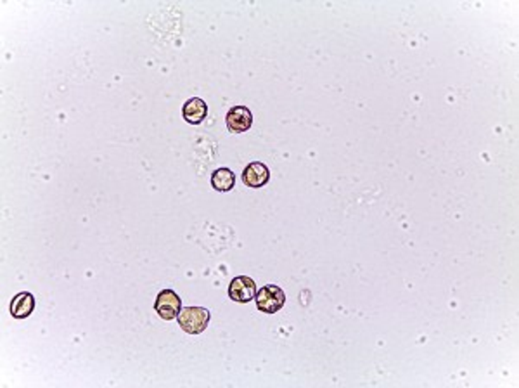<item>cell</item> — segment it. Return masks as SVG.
<instances>
[{
  "label": "cell",
  "mask_w": 519,
  "mask_h": 388,
  "mask_svg": "<svg viewBox=\"0 0 519 388\" xmlns=\"http://www.w3.org/2000/svg\"><path fill=\"white\" fill-rule=\"evenodd\" d=\"M177 321L188 335H201L210 324V311L204 307H185L177 316Z\"/></svg>",
  "instance_id": "obj_1"
},
{
  "label": "cell",
  "mask_w": 519,
  "mask_h": 388,
  "mask_svg": "<svg viewBox=\"0 0 519 388\" xmlns=\"http://www.w3.org/2000/svg\"><path fill=\"white\" fill-rule=\"evenodd\" d=\"M256 307L265 314H277L286 305V293L275 285H267L256 291Z\"/></svg>",
  "instance_id": "obj_2"
},
{
  "label": "cell",
  "mask_w": 519,
  "mask_h": 388,
  "mask_svg": "<svg viewBox=\"0 0 519 388\" xmlns=\"http://www.w3.org/2000/svg\"><path fill=\"white\" fill-rule=\"evenodd\" d=\"M155 311L163 321H173L182 311V300L173 290L159 291L155 302Z\"/></svg>",
  "instance_id": "obj_3"
},
{
  "label": "cell",
  "mask_w": 519,
  "mask_h": 388,
  "mask_svg": "<svg viewBox=\"0 0 519 388\" xmlns=\"http://www.w3.org/2000/svg\"><path fill=\"white\" fill-rule=\"evenodd\" d=\"M256 285L251 278L248 276H237L230 281L229 285V297L230 300L237 302V304H248L256 297Z\"/></svg>",
  "instance_id": "obj_4"
},
{
  "label": "cell",
  "mask_w": 519,
  "mask_h": 388,
  "mask_svg": "<svg viewBox=\"0 0 519 388\" xmlns=\"http://www.w3.org/2000/svg\"><path fill=\"white\" fill-rule=\"evenodd\" d=\"M227 129L232 134H242L248 132L253 125V115L249 108L246 106H234L230 108L229 113L225 117Z\"/></svg>",
  "instance_id": "obj_5"
},
{
  "label": "cell",
  "mask_w": 519,
  "mask_h": 388,
  "mask_svg": "<svg viewBox=\"0 0 519 388\" xmlns=\"http://www.w3.org/2000/svg\"><path fill=\"white\" fill-rule=\"evenodd\" d=\"M268 181H270V170H268V167L265 165V163L253 162L246 167L244 172H242V182H244L248 188L253 189L263 188Z\"/></svg>",
  "instance_id": "obj_6"
},
{
  "label": "cell",
  "mask_w": 519,
  "mask_h": 388,
  "mask_svg": "<svg viewBox=\"0 0 519 388\" xmlns=\"http://www.w3.org/2000/svg\"><path fill=\"white\" fill-rule=\"evenodd\" d=\"M182 117L190 125H199L208 117V104L201 97H190L182 108Z\"/></svg>",
  "instance_id": "obj_7"
},
{
  "label": "cell",
  "mask_w": 519,
  "mask_h": 388,
  "mask_svg": "<svg viewBox=\"0 0 519 388\" xmlns=\"http://www.w3.org/2000/svg\"><path fill=\"white\" fill-rule=\"evenodd\" d=\"M9 311L14 319H26L35 311V297L29 291H21L11 300Z\"/></svg>",
  "instance_id": "obj_8"
},
{
  "label": "cell",
  "mask_w": 519,
  "mask_h": 388,
  "mask_svg": "<svg viewBox=\"0 0 519 388\" xmlns=\"http://www.w3.org/2000/svg\"><path fill=\"white\" fill-rule=\"evenodd\" d=\"M211 186L215 191L218 193H229L232 191L234 186H236V175L230 169H216L211 174Z\"/></svg>",
  "instance_id": "obj_9"
}]
</instances>
